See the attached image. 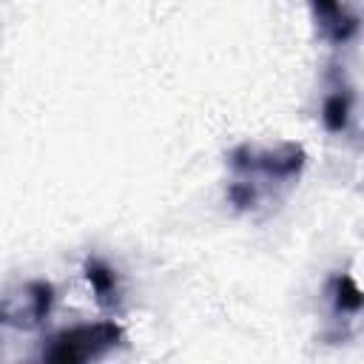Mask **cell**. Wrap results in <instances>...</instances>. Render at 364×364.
I'll return each instance as SVG.
<instances>
[{
    "instance_id": "3",
    "label": "cell",
    "mask_w": 364,
    "mask_h": 364,
    "mask_svg": "<svg viewBox=\"0 0 364 364\" xmlns=\"http://www.w3.org/2000/svg\"><path fill=\"white\" fill-rule=\"evenodd\" d=\"M313 9H316L318 23L330 31V37L336 43H344L355 31V26H358V20L353 14H347L338 0H313Z\"/></svg>"
},
{
    "instance_id": "1",
    "label": "cell",
    "mask_w": 364,
    "mask_h": 364,
    "mask_svg": "<svg viewBox=\"0 0 364 364\" xmlns=\"http://www.w3.org/2000/svg\"><path fill=\"white\" fill-rule=\"evenodd\" d=\"M122 341V327L114 321H94V324H80L71 330H63L51 338V344L43 350L46 361L57 364H80L105 355Z\"/></svg>"
},
{
    "instance_id": "6",
    "label": "cell",
    "mask_w": 364,
    "mask_h": 364,
    "mask_svg": "<svg viewBox=\"0 0 364 364\" xmlns=\"http://www.w3.org/2000/svg\"><path fill=\"white\" fill-rule=\"evenodd\" d=\"M336 310H341V313H358L361 310V290L350 276L336 279Z\"/></svg>"
},
{
    "instance_id": "4",
    "label": "cell",
    "mask_w": 364,
    "mask_h": 364,
    "mask_svg": "<svg viewBox=\"0 0 364 364\" xmlns=\"http://www.w3.org/2000/svg\"><path fill=\"white\" fill-rule=\"evenodd\" d=\"M85 279H88V284L94 287L100 304H111V301L117 299V276H114V270H111L105 262L88 259V262H85Z\"/></svg>"
},
{
    "instance_id": "2",
    "label": "cell",
    "mask_w": 364,
    "mask_h": 364,
    "mask_svg": "<svg viewBox=\"0 0 364 364\" xmlns=\"http://www.w3.org/2000/svg\"><path fill=\"white\" fill-rule=\"evenodd\" d=\"M51 287L37 282L23 287L20 293L9 296V301L0 307V321L11 324V327H37L48 310H51Z\"/></svg>"
},
{
    "instance_id": "5",
    "label": "cell",
    "mask_w": 364,
    "mask_h": 364,
    "mask_svg": "<svg viewBox=\"0 0 364 364\" xmlns=\"http://www.w3.org/2000/svg\"><path fill=\"white\" fill-rule=\"evenodd\" d=\"M321 119H324L327 131L341 134L350 122V97L347 94H330L321 105Z\"/></svg>"
}]
</instances>
